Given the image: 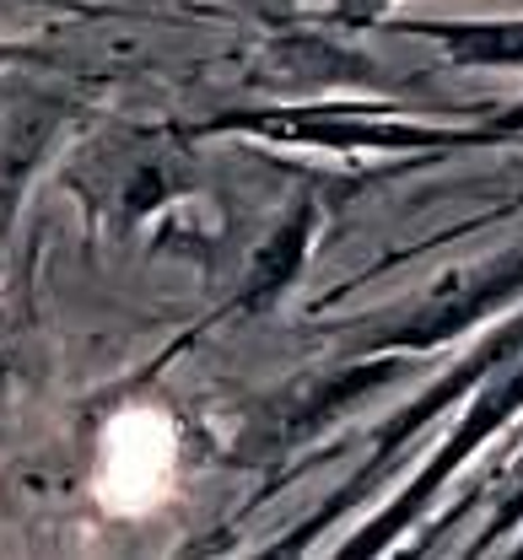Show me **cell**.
<instances>
[{"label":"cell","mask_w":523,"mask_h":560,"mask_svg":"<svg viewBox=\"0 0 523 560\" xmlns=\"http://www.w3.org/2000/svg\"><path fill=\"white\" fill-rule=\"evenodd\" d=\"M184 486V425L162 405H125L92 442L86 490L103 517L147 523Z\"/></svg>","instance_id":"6da1fadb"}]
</instances>
